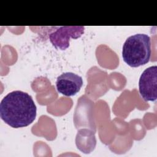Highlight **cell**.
<instances>
[{
	"mask_svg": "<svg viewBox=\"0 0 157 157\" xmlns=\"http://www.w3.org/2000/svg\"><path fill=\"white\" fill-rule=\"evenodd\" d=\"M139 90L141 97L146 101H155L157 98V66L147 68L139 81Z\"/></svg>",
	"mask_w": 157,
	"mask_h": 157,
	"instance_id": "obj_4",
	"label": "cell"
},
{
	"mask_svg": "<svg viewBox=\"0 0 157 157\" xmlns=\"http://www.w3.org/2000/svg\"><path fill=\"white\" fill-rule=\"evenodd\" d=\"M37 109L32 97L21 91H13L4 97L0 103V116L14 128L26 127L36 117Z\"/></svg>",
	"mask_w": 157,
	"mask_h": 157,
	"instance_id": "obj_1",
	"label": "cell"
},
{
	"mask_svg": "<svg viewBox=\"0 0 157 157\" xmlns=\"http://www.w3.org/2000/svg\"><path fill=\"white\" fill-rule=\"evenodd\" d=\"M151 56L150 37L145 34L129 36L124 42L122 57L129 66L137 67L148 63Z\"/></svg>",
	"mask_w": 157,
	"mask_h": 157,
	"instance_id": "obj_2",
	"label": "cell"
},
{
	"mask_svg": "<svg viewBox=\"0 0 157 157\" xmlns=\"http://www.w3.org/2000/svg\"><path fill=\"white\" fill-rule=\"evenodd\" d=\"M84 30L85 28L82 26H61L50 33V40L56 49L64 50L69 47L70 39L80 37L83 34Z\"/></svg>",
	"mask_w": 157,
	"mask_h": 157,
	"instance_id": "obj_3",
	"label": "cell"
},
{
	"mask_svg": "<svg viewBox=\"0 0 157 157\" xmlns=\"http://www.w3.org/2000/svg\"><path fill=\"white\" fill-rule=\"evenodd\" d=\"M83 85L82 77L72 73L64 72L58 77L56 82L57 91L66 96L75 95Z\"/></svg>",
	"mask_w": 157,
	"mask_h": 157,
	"instance_id": "obj_5",
	"label": "cell"
}]
</instances>
